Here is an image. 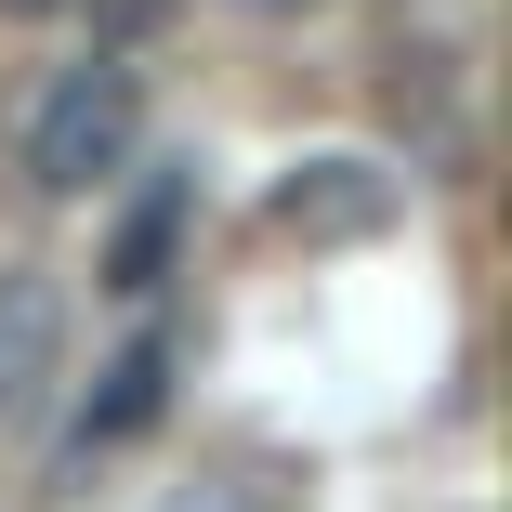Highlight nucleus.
I'll return each mask as SVG.
<instances>
[{"instance_id":"nucleus-1","label":"nucleus","mask_w":512,"mask_h":512,"mask_svg":"<svg viewBox=\"0 0 512 512\" xmlns=\"http://www.w3.org/2000/svg\"><path fill=\"white\" fill-rule=\"evenodd\" d=\"M132 145H145V66L132 53H79L40 106H27V184L40 197H92Z\"/></svg>"},{"instance_id":"nucleus-2","label":"nucleus","mask_w":512,"mask_h":512,"mask_svg":"<svg viewBox=\"0 0 512 512\" xmlns=\"http://www.w3.org/2000/svg\"><path fill=\"white\" fill-rule=\"evenodd\" d=\"M394 211H407V184H394L381 158H302V171L263 197V224L302 237V250H355V237H381Z\"/></svg>"},{"instance_id":"nucleus-3","label":"nucleus","mask_w":512,"mask_h":512,"mask_svg":"<svg viewBox=\"0 0 512 512\" xmlns=\"http://www.w3.org/2000/svg\"><path fill=\"white\" fill-rule=\"evenodd\" d=\"M171 368H184V342H171V329H132V342H119V368L92 381V407H79L66 460H106V447L158 434V407H171Z\"/></svg>"},{"instance_id":"nucleus-4","label":"nucleus","mask_w":512,"mask_h":512,"mask_svg":"<svg viewBox=\"0 0 512 512\" xmlns=\"http://www.w3.org/2000/svg\"><path fill=\"white\" fill-rule=\"evenodd\" d=\"M53 368H66V289H53L40 263H0V421L40 407Z\"/></svg>"},{"instance_id":"nucleus-5","label":"nucleus","mask_w":512,"mask_h":512,"mask_svg":"<svg viewBox=\"0 0 512 512\" xmlns=\"http://www.w3.org/2000/svg\"><path fill=\"white\" fill-rule=\"evenodd\" d=\"M171 237H184V171H158V184L132 197V224H119V250H106V289L145 302V289L171 276Z\"/></svg>"},{"instance_id":"nucleus-6","label":"nucleus","mask_w":512,"mask_h":512,"mask_svg":"<svg viewBox=\"0 0 512 512\" xmlns=\"http://www.w3.org/2000/svg\"><path fill=\"white\" fill-rule=\"evenodd\" d=\"M171 512H289V499H276L263 473H197V486H184Z\"/></svg>"},{"instance_id":"nucleus-7","label":"nucleus","mask_w":512,"mask_h":512,"mask_svg":"<svg viewBox=\"0 0 512 512\" xmlns=\"http://www.w3.org/2000/svg\"><path fill=\"white\" fill-rule=\"evenodd\" d=\"M237 14H316V0H237Z\"/></svg>"},{"instance_id":"nucleus-8","label":"nucleus","mask_w":512,"mask_h":512,"mask_svg":"<svg viewBox=\"0 0 512 512\" xmlns=\"http://www.w3.org/2000/svg\"><path fill=\"white\" fill-rule=\"evenodd\" d=\"M0 14H66V0H0Z\"/></svg>"}]
</instances>
